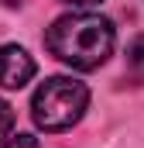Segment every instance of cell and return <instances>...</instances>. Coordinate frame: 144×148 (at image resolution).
Here are the masks:
<instances>
[{"mask_svg": "<svg viewBox=\"0 0 144 148\" xmlns=\"http://www.w3.org/2000/svg\"><path fill=\"white\" fill-rule=\"evenodd\" d=\"M113 24L103 14H62L52 21V28L45 31V45L48 52L65 62L72 69H96L103 66L113 52Z\"/></svg>", "mask_w": 144, "mask_h": 148, "instance_id": "obj_1", "label": "cell"}, {"mask_svg": "<svg viewBox=\"0 0 144 148\" xmlns=\"http://www.w3.org/2000/svg\"><path fill=\"white\" fill-rule=\"evenodd\" d=\"M35 76V59L21 45H3L0 48V86L3 90H21Z\"/></svg>", "mask_w": 144, "mask_h": 148, "instance_id": "obj_3", "label": "cell"}, {"mask_svg": "<svg viewBox=\"0 0 144 148\" xmlns=\"http://www.w3.org/2000/svg\"><path fill=\"white\" fill-rule=\"evenodd\" d=\"M0 148H38V138H31V134H10Z\"/></svg>", "mask_w": 144, "mask_h": 148, "instance_id": "obj_6", "label": "cell"}, {"mask_svg": "<svg viewBox=\"0 0 144 148\" xmlns=\"http://www.w3.org/2000/svg\"><path fill=\"white\" fill-rule=\"evenodd\" d=\"M62 3H69V7H93V3H100V0H62Z\"/></svg>", "mask_w": 144, "mask_h": 148, "instance_id": "obj_7", "label": "cell"}, {"mask_svg": "<svg viewBox=\"0 0 144 148\" xmlns=\"http://www.w3.org/2000/svg\"><path fill=\"white\" fill-rule=\"evenodd\" d=\"M0 3H10V7H14V3H21V0H0Z\"/></svg>", "mask_w": 144, "mask_h": 148, "instance_id": "obj_8", "label": "cell"}, {"mask_svg": "<svg viewBox=\"0 0 144 148\" xmlns=\"http://www.w3.org/2000/svg\"><path fill=\"white\" fill-rule=\"evenodd\" d=\"M10 131H14V107L7 100H0V145L10 138Z\"/></svg>", "mask_w": 144, "mask_h": 148, "instance_id": "obj_5", "label": "cell"}, {"mask_svg": "<svg viewBox=\"0 0 144 148\" xmlns=\"http://www.w3.org/2000/svg\"><path fill=\"white\" fill-rule=\"evenodd\" d=\"M127 73H130L134 83H144V35L134 38L130 48H127Z\"/></svg>", "mask_w": 144, "mask_h": 148, "instance_id": "obj_4", "label": "cell"}, {"mask_svg": "<svg viewBox=\"0 0 144 148\" xmlns=\"http://www.w3.org/2000/svg\"><path fill=\"white\" fill-rule=\"evenodd\" d=\"M89 107V90L86 83L72 79V76H52L45 79L31 97V117L41 131H69L72 124L82 121V114Z\"/></svg>", "mask_w": 144, "mask_h": 148, "instance_id": "obj_2", "label": "cell"}]
</instances>
